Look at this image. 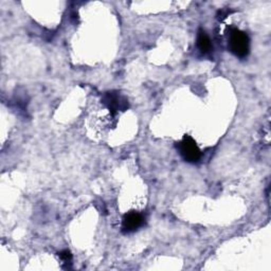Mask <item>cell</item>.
I'll return each instance as SVG.
<instances>
[{"label":"cell","mask_w":271,"mask_h":271,"mask_svg":"<svg viewBox=\"0 0 271 271\" xmlns=\"http://www.w3.org/2000/svg\"><path fill=\"white\" fill-rule=\"evenodd\" d=\"M58 257L59 259L63 261L66 265H70L71 264V261H72V255L70 253V251L68 250H64L58 253Z\"/></svg>","instance_id":"8992f818"},{"label":"cell","mask_w":271,"mask_h":271,"mask_svg":"<svg viewBox=\"0 0 271 271\" xmlns=\"http://www.w3.org/2000/svg\"><path fill=\"white\" fill-rule=\"evenodd\" d=\"M197 47L203 53H209L212 49V44L210 38L204 30H199L197 35Z\"/></svg>","instance_id":"5b68a950"},{"label":"cell","mask_w":271,"mask_h":271,"mask_svg":"<svg viewBox=\"0 0 271 271\" xmlns=\"http://www.w3.org/2000/svg\"><path fill=\"white\" fill-rule=\"evenodd\" d=\"M229 48L230 51L239 58L248 55L250 49V41L248 35L238 29H231L229 34Z\"/></svg>","instance_id":"6da1fadb"},{"label":"cell","mask_w":271,"mask_h":271,"mask_svg":"<svg viewBox=\"0 0 271 271\" xmlns=\"http://www.w3.org/2000/svg\"><path fill=\"white\" fill-rule=\"evenodd\" d=\"M178 150L180 152L182 158L190 162L195 163L201 157V152L196 144L195 140L190 136H184L182 140L178 144Z\"/></svg>","instance_id":"7a4b0ae2"},{"label":"cell","mask_w":271,"mask_h":271,"mask_svg":"<svg viewBox=\"0 0 271 271\" xmlns=\"http://www.w3.org/2000/svg\"><path fill=\"white\" fill-rule=\"evenodd\" d=\"M143 221H144V218L140 213L129 212L124 216L123 218V226H122L123 231L126 232V233L134 232L142 226Z\"/></svg>","instance_id":"3957f363"},{"label":"cell","mask_w":271,"mask_h":271,"mask_svg":"<svg viewBox=\"0 0 271 271\" xmlns=\"http://www.w3.org/2000/svg\"><path fill=\"white\" fill-rule=\"evenodd\" d=\"M121 98L118 95L112 94V92H108L104 98V103L109 107V109L112 111H115L118 109H124V108L126 107V105H123V103L126 104V102H121Z\"/></svg>","instance_id":"277c9868"}]
</instances>
